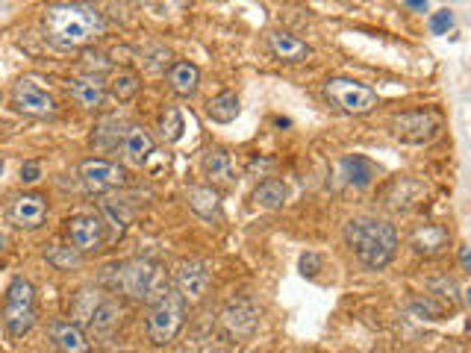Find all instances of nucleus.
<instances>
[{"label":"nucleus","mask_w":471,"mask_h":353,"mask_svg":"<svg viewBox=\"0 0 471 353\" xmlns=\"http://www.w3.org/2000/svg\"><path fill=\"white\" fill-rule=\"evenodd\" d=\"M45 30L53 45L71 50L101 36L106 30V18L101 9L85 4H50L45 9Z\"/></svg>","instance_id":"obj_1"},{"label":"nucleus","mask_w":471,"mask_h":353,"mask_svg":"<svg viewBox=\"0 0 471 353\" xmlns=\"http://www.w3.org/2000/svg\"><path fill=\"white\" fill-rule=\"evenodd\" d=\"M345 242L357 253L360 265L369 271H380L395 260L398 251V233L389 221L380 218H353L345 224Z\"/></svg>","instance_id":"obj_2"},{"label":"nucleus","mask_w":471,"mask_h":353,"mask_svg":"<svg viewBox=\"0 0 471 353\" xmlns=\"http://www.w3.org/2000/svg\"><path fill=\"white\" fill-rule=\"evenodd\" d=\"M103 277L110 280L112 288H121L133 301H156L168 288L163 280V269L154 260H130L121 265H110Z\"/></svg>","instance_id":"obj_3"},{"label":"nucleus","mask_w":471,"mask_h":353,"mask_svg":"<svg viewBox=\"0 0 471 353\" xmlns=\"http://www.w3.org/2000/svg\"><path fill=\"white\" fill-rule=\"evenodd\" d=\"M183 321H186V301L174 288H165L151 304V313H147V336H151L154 345L165 348L183 330Z\"/></svg>","instance_id":"obj_4"},{"label":"nucleus","mask_w":471,"mask_h":353,"mask_svg":"<svg viewBox=\"0 0 471 353\" xmlns=\"http://www.w3.org/2000/svg\"><path fill=\"white\" fill-rule=\"evenodd\" d=\"M36 288L24 277H15L6 288V306H4V324L13 336H24L36 324Z\"/></svg>","instance_id":"obj_5"},{"label":"nucleus","mask_w":471,"mask_h":353,"mask_svg":"<svg viewBox=\"0 0 471 353\" xmlns=\"http://www.w3.org/2000/svg\"><path fill=\"white\" fill-rule=\"evenodd\" d=\"M324 94L330 98V103L348 115H366L378 106V92L351 77H330L324 83Z\"/></svg>","instance_id":"obj_6"},{"label":"nucleus","mask_w":471,"mask_h":353,"mask_svg":"<svg viewBox=\"0 0 471 353\" xmlns=\"http://www.w3.org/2000/svg\"><path fill=\"white\" fill-rule=\"evenodd\" d=\"M80 180L89 195H106V191H115L127 183V171L110 159L92 156L80 163Z\"/></svg>","instance_id":"obj_7"},{"label":"nucleus","mask_w":471,"mask_h":353,"mask_svg":"<svg viewBox=\"0 0 471 353\" xmlns=\"http://www.w3.org/2000/svg\"><path fill=\"white\" fill-rule=\"evenodd\" d=\"M13 103L18 112L33 115V118H50L57 112V101L50 98V92L36 77H21L13 89Z\"/></svg>","instance_id":"obj_8"},{"label":"nucleus","mask_w":471,"mask_h":353,"mask_svg":"<svg viewBox=\"0 0 471 353\" xmlns=\"http://www.w3.org/2000/svg\"><path fill=\"white\" fill-rule=\"evenodd\" d=\"M395 136L404 145H424L439 133V115L431 110H413L395 118Z\"/></svg>","instance_id":"obj_9"},{"label":"nucleus","mask_w":471,"mask_h":353,"mask_svg":"<svg viewBox=\"0 0 471 353\" xmlns=\"http://www.w3.org/2000/svg\"><path fill=\"white\" fill-rule=\"evenodd\" d=\"M66 233L71 248L77 253H92L101 251L106 242V224L98 216H74L66 221Z\"/></svg>","instance_id":"obj_10"},{"label":"nucleus","mask_w":471,"mask_h":353,"mask_svg":"<svg viewBox=\"0 0 471 353\" xmlns=\"http://www.w3.org/2000/svg\"><path fill=\"white\" fill-rule=\"evenodd\" d=\"M174 292L183 297L186 304L203 301V295L209 292V269L200 260H186L177 265L174 271Z\"/></svg>","instance_id":"obj_11"},{"label":"nucleus","mask_w":471,"mask_h":353,"mask_svg":"<svg viewBox=\"0 0 471 353\" xmlns=\"http://www.w3.org/2000/svg\"><path fill=\"white\" fill-rule=\"evenodd\" d=\"M221 324L233 339H248V336H253L256 324H260V309H256L253 301H248V297H239V301L224 306Z\"/></svg>","instance_id":"obj_12"},{"label":"nucleus","mask_w":471,"mask_h":353,"mask_svg":"<svg viewBox=\"0 0 471 353\" xmlns=\"http://www.w3.org/2000/svg\"><path fill=\"white\" fill-rule=\"evenodd\" d=\"M9 218L21 230H39L48 218V200L41 195H33V191H24L9 207Z\"/></svg>","instance_id":"obj_13"},{"label":"nucleus","mask_w":471,"mask_h":353,"mask_svg":"<svg viewBox=\"0 0 471 353\" xmlns=\"http://www.w3.org/2000/svg\"><path fill=\"white\" fill-rule=\"evenodd\" d=\"M50 341L59 353H92V341L74 321H50L48 324Z\"/></svg>","instance_id":"obj_14"},{"label":"nucleus","mask_w":471,"mask_h":353,"mask_svg":"<svg viewBox=\"0 0 471 353\" xmlns=\"http://www.w3.org/2000/svg\"><path fill=\"white\" fill-rule=\"evenodd\" d=\"M121 147H124V156H127V163H133V165H145L147 159H151L154 154V136L145 130V127H127L124 130V138H121Z\"/></svg>","instance_id":"obj_15"},{"label":"nucleus","mask_w":471,"mask_h":353,"mask_svg":"<svg viewBox=\"0 0 471 353\" xmlns=\"http://www.w3.org/2000/svg\"><path fill=\"white\" fill-rule=\"evenodd\" d=\"M410 244H413L415 253L436 256V253H442L448 244H451V233H448L442 224H422V227L413 233Z\"/></svg>","instance_id":"obj_16"},{"label":"nucleus","mask_w":471,"mask_h":353,"mask_svg":"<svg viewBox=\"0 0 471 353\" xmlns=\"http://www.w3.org/2000/svg\"><path fill=\"white\" fill-rule=\"evenodd\" d=\"M71 98L77 101L83 110H98L106 98V83L98 74H83V77L71 80Z\"/></svg>","instance_id":"obj_17"},{"label":"nucleus","mask_w":471,"mask_h":353,"mask_svg":"<svg viewBox=\"0 0 471 353\" xmlns=\"http://www.w3.org/2000/svg\"><path fill=\"white\" fill-rule=\"evenodd\" d=\"M186 200H189V209L200 216L203 221H216L221 218V195L218 189L212 186H189L186 189Z\"/></svg>","instance_id":"obj_18"},{"label":"nucleus","mask_w":471,"mask_h":353,"mask_svg":"<svg viewBox=\"0 0 471 353\" xmlns=\"http://www.w3.org/2000/svg\"><path fill=\"white\" fill-rule=\"evenodd\" d=\"M121 315H124L121 304L106 301V297H103V301L98 304V309H94L92 318H89V333L94 339H110L118 330V324H121Z\"/></svg>","instance_id":"obj_19"},{"label":"nucleus","mask_w":471,"mask_h":353,"mask_svg":"<svg viewBox=\"0 0 471 353\" xmlns=\"http://www.w3.org/2000/svg\"><path fill=\"white\" fill-rule=\"evenodd\" d=\"M269 45L274 50V57L283 59V62H304L309 53H313L307 41H301V39L292 36V33H286V30H271V33H269Z\"/></svg>","instance_id":"obj_20"},{"label":"nucleus","mask_w":471,"mask_h":353,"mask_svg":"<svg viewBox=\"0 0 471 353\" xmlns=\"http://www.w3.org/2000/svg\"><path fill=\"white\" fill-rule=\"evenodd\" d=\"M168 85L180 98H191L200 85V68L195 62H174V66L168 68Z\"/></svg>","instance_id":"obj_21"},{"label":"nucleus","mask_w":471,"mask_h":353,"mask_svg":"<svg viewBox=\"0 0 471 353\" xmlns=\"http://www.w3.org/2000/svg\"><path fill=\"white\" fill-rule=\"evenodd\" d=\"M239 112H242V101L236 92H221L207 103V118L216 124H230L239 118Z\"/></svg>","instance_id":"obj_22"},{"label":"nucleus","mask_w":471,"mask_h":353,"mask_svg":"<svg viewBox=\"0 0 471 353\" xmlns=\"http://www.w3.org/2000/svg\"><path fill=\"white\" fill-rule=\"evenodd\" d=\"M286 198H289V189L283 180H277V177L262 180V183L253 189V203L262 209H283Z\"/></svg>","instance_id":"obj_23"},{"label":"nucleus","mask_w":471,"mask_h":353,"mask_svg":"<svg viewBox=\"0 0 471 353\" xmlns=\"http://www.w3.org/2000/svg\"><path fill=\"white\" fill-rule=\"evenodd\" d=\"M339 168H342V177H348V183L357 189H366L374 180V174H378V168L362 156H345L339 163Z\"/></svg>","instance_id":"obj_24"},{"label":"nucleus","mask_w":471,"mask_h":353,"mask_svg":"<svg viewBox=\"0 0 471 353\" xmlns=\"http://www.w3.org/2000/svg\"><path fill=\"white\" fill-rule=\"evenodd\" d=\"M138 89H142V80H138L133 71H118L115 77L110 80V85H106V92H110L118 103L133 101L138 94Z\"/></svg>","instance_id":"obj_25"},{"label":"nucleus","mask_w":471,"mask_h":353,"mask_svg":"<svg viewBox=\"0 0 471 353\" xmlns=\"http://www.w3.org/2000/svg\"><path fill=\"white\" fill-rule=\"evenodd\" d=\"M203 168H207V174L212 180H218V183H227L233 180V163H230V154L216 147V151H209L207 159H203Z\"/></svg>","instance_id":"obj_26"},{"label":"nucleus","mask_w":471,"mask_h":353,"mask_svg":"<svg viewBox=\"0 0 471 353\" xmlns=\"http://www.w3.org/2000/svg\"><path fill=\"white\" fill-rule=\"evenodd\" d=\"M183 112L177 106H168V110L159 115V133H163L165 142H180L183 138Z\"/></svg>","instance_id":"obj_27"},{"label":"nucleus","mask_w":471,"mask_h":353,"mask_svg":"<svg viewBox=\"0 0 471 353\" xmlns=\"http://www.w3.org/2000/svg\"><path fill=\"white\" fill-rule=\"evenodd\" d=\"M45 256L62 271L74 269V265H80V253L74 251L71 244H68V248H66V244H50V251H45Z\"/></svg>","instance_id":"obj_28"},{"label":"nucleus","mask_w":471,"mask_h":353,"mask_svg":"<svg viewBox=\"0 0 471 353\" xmlns=\"http://www.w3.org/2000/svg\"><path fill=\"white\" fill-rule=\"evenodd\" d=\"M101 301H103V297H98V292H80L77 295V304L71 306V315L80 318L83 324H89V318H92L94 309H98Z\"/></svg>","instance_id":"obj_29"},{"label":"nucleus","mask_w":471,"mask_h":353,"mask_svg":"<svg viewBox=\"0 0 471 353\" xmlns=\"http://www.w3.org/2000/svg\"><path fill=\"white\" fill-rule=\"evenodd\" d=\"M103 218H110L112 227H115V233L121 235V233L127 230V224H130V212H127L124 203H118V207H115V203L106 200V203H103Z\"/></svg>","instance_id":"obj_30"},{"label":"nucleus","mask_w":471,"mask_h":353,"mask_svg":"<svg viewBox=\"0 0 471 353\" xmlns=\"http://www.w3.org/2000/svg\"><path fill=\"white\" fill-rule=\"evenodd\" d=\"M451 27H454V13H451V9H442V13H436L431 18V30H433L436 36H445Z\"/></svg>","instance_id":"obj_31"},{"label":"nucleus","mask_w":471,"mask_h":353,"mask_svg":"<svg viewBox=\"0 0 471 353\" xmlns=\"http://www.w3.org/2000/svg\"><path fill=\"white\" fill-rule=\"evenodd\" d=\"M41 177V165L39 163H24L21 165V183H36V180Z\"/></svg>","instance_id":"obj_32"},{"label":"nucleus","mask_w":471,"mask_h":353,"mask_svg":"<svg viewBox=\"0 0 471 353\" xmlns=\"http://www.w3.org/2000/svg\"><path fill=\"white\" fill-rule=\"evenodd\" d=\"M459 265H463V269H468V248H466V244L459 248Z\"/></svg>","instance_id":"obj_33"},{"label":"nucleus","mask_w":471,"mask_h":353,"mask_svg":"<svg viewBox=\"0 0 471 353\" xmlns=\"http://www.w3.org/2000/svg\"><path fill=\"white\" fill-rule=\"evenodd\" d=\"M406 9H427V4H422L419 0V4H406Z\"/></svg>","instance_id":"obj_34"},{"label":"nucleus","mask_w":471,"mask_h":353,"mask_svg":"<svg viewBox=\"0 0 471 353\" xmlns=\"http://www.w3.org/2000/svg\"><path fill=\"white\" fill-rule=\"evenodd\" d=\"M0 174H4V159H0Z\"/></svg>","instance_id":"obj_35"},{"label":"nucleus","mask_w":471,"mask_h":353,"mask_svg":"<svg viewBox=\"0 0 471 353\" xmlns=\"http://www.w3.org/2000/svg\"><path fill=\"white\" fill-rule=\"evenodd\" d=\"M0 251H4V239H0Z\"/></svg>","instance_id":"obj_36"},{"label":"nucleus","mask_w":471,"mask_h":353,"mask_svg":"<svg viewBox=\"0 0 471 353\" xmlns=\"http://www.w3.org/2000/svg\"><path fill=\"white\" fill-rule=\"evenodd\" d=\"M0 103H4V92H0Z\"/></svg>","instance_id":"obj_37"},{"label":"nucleus","mask_w":471,"mask_h":353,"mask_svg":"<svg viewBox=\"0 0 471 353\" xmlns=\"http://www.w3.org/2000/svg\"><path fill=\"white\" fill-rule=\"evenodd\" d=\"M0 353H4V350H0Z\"/></svg>","instance_id":"obj_38"}]
</instances>
